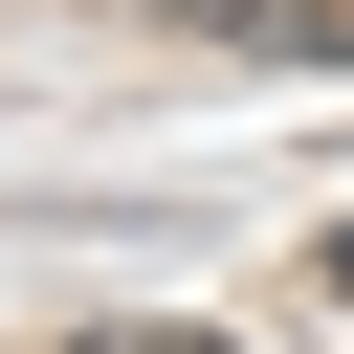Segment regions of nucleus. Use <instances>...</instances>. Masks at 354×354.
<instances>
[{
  "mask_svg": "<svg viewBox=\"0 0 354 354\" xmlns=\"http://www.w3.org/2000/svg\"><path fill=\"white\" fill-rule=\"evenodd\" d=\"M199 44H266V66H354V0H177Z\"/></svg>",
  "mask_w": 354,
  "mask_h": 354,
  "instance_id": "f257e3e1",
  "label": "nucleus"
},
{
  "mask_svg": "<svg viewBox=\"0 0 354 354\" xmlns=\"http://www.w3.org/2000/svg\"><path fill=\"white\" fill-rule=\"evenodd\" d=\"M66 354H243V332H177V310H133V332H66Z\"/></svg>",
  "mask_w": 354,
  "mask_h": 354,
  "instance_id": "f03ea898",
  "label": "nucleus"
},
{
  "mask_svg": "<svg viewBox=\"0 0 354 354\" xmlns=\"http://www.w3.org/2000/svg\"><path fill=\"white\" fill-rule=\"evenodd\" d=\"M332 310H354V221H332Z\"/></svg>",
  "mask_w": 354,
  "mask_h": 354,
  "instance_id": "7ed1b4c3",
  "label": "nucleus"
}]
</instances>
